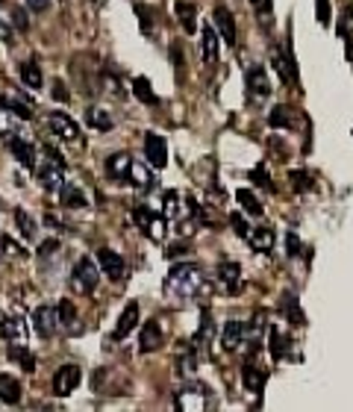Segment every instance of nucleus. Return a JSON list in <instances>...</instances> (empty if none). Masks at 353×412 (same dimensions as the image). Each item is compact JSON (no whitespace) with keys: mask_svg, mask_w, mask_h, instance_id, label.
I'll return each instance as SVG.
<instances>
[{"mask_svg":"<svg viewBox=\"0 0 353 412\" xmlns=\"http://www.w3.org/2000/svg\"><path fill=\"white\" fill-rule=\"evenodd\" d=\"M206 288L203 280V271L197 268L192 262H183V265H174L165 277V297L174 300V304H185V300H194Z\"/></svg>","mask_w":353,"mask_h":412,"instance_id":"nucleus-1","label":"nucleus"},{"mask_svg":"<svg viewBox=\"0 0 353 412\" xmlns=\"http://www.w3.org/2000/svg\"><path fill=\"white\" fill-rule=\"evenodd\" d=\"M74 288L77 292H85V295H92L94 288H97V280H101V271H97V265L88 259V256H83V259H77L74 265Z\"/></svg>","mask_w":353,"mask_h":412,"instance_id":"nucleus-2","label":"nucleus"},{"mask_svg":"<svg viewBox=\"0 0 353 412\" xmlns=\"http://www.w3.org/2000/svg\"><path fill=\"white\" fill-rule=\"evenodd\" d=\"M32 330H36L41 339H50L53 333L59 330V309L57 306H39L36 313H32Z\"/></svg>","mask_w":353,"mask_h":412,"instance_id":"nucleus-3","label":"nucleus"},{"mask_svg":"<svg viewBox=\"0 0 353 412\" xmlns=\"http://www.w3.org/2000/svg\"><path fill=\"white\" fill-rule=\"evenodd\" d=\"M83 380V371L80 365H62V369L53 374V392H57L59 398H68L77 386H80Z\"/></svg>","mask_w":353,"mask_h":412,"instance_id":"nucleus-4","label":"nucleus"},{"mask_svg":"<svg viewBox=\"0 0 353 412\" xmlns=\"http://www.w3.org/2000/svg\"><path fill=\"white\" fill-rule=\"evenodd\" d=\"M97 265H101V271L109 277V280H124V271H127V265L124 259H121V253H115L112 248H101L97 251Z\"/></svg>","mask_w":353,"mask_h":412,"instance_id":"nucleus-5","label":"nucleus"},{"mask_svg":"<svg viewBox=\"0 0 353 412\" xmlns=\"http://www.w3.org/2000/svg\"><path fill=\"white\" fill-rule=\"evenodd\" d=\"M203 392H206V389H203V386H197V383L183 386L180 392H176V406L185 409V412H201V409L206 406Z\"/></svg>","mask_w":353,"mask_h":412,"instance_id":"nucleus-6","label":"nucleus"},{"mask_svg":"<svg viewBox=\"0 0 353 412\" xmlns=\"http://www.w3.org/2000/svg\"><path fill=\"white\" fill-rule=\"evenodd\" d=\"M0 333H3V339L9 344H24L27 342V324L18 313H9V315L0 318Z\"/></svg>","mask_w":353,"mask_h":412,"instance_id":"nucleus-7","label":"nucleus"},{"mask_svg":"<svg viewBox=\"0 0 353 412\" xmlns=\"http://www.w3.org/2000/svg\"><path fill=\"white\" fill-rule=\"evenodd\" d=\"M212 21H215V30H218V36L224 39V44H230L233 48L236 44V21H233V12H230L227 6H215V12H212Z\"/></svg>","mask_w":353,"mask_h":412,"instance_id":"nucleus-8","label":"nucleus"},{"mask_svg":"<svg viewBox=\"0 0 353 412\" xmlns=\"http://www.w3.org/2000/svg\"><path fill=\"white\" fill-rule=\"evenodd\" d=\"M48 124L53 130V136H59L62 141H77V139H80V127H77L65 112H50Z\"/></svg>","mask_w":353,"mask_h":412,"instance_id":"nucleus-9","label":"nucleus"},{"mask_svg":"<svg viewBox=\"0 0 353 412\" xmlns=\"http://www.w3.org/2000/svg\"><path fill=\"white\" fill-rule=\"evenodd\" d=\"M145 157L153 168H165L168 162V148H165V139L157 136V133H148L145 136Z\"/></svg>","mask_w":353,"mask_h":412,"instance_id":"nucleus-10","label":"nucleus"},{"mask_svg":"<svg viewBox=\"0 0 353 412\" xmlns=\"http://www.w3.org/2000/svg\"><path fill=\"white\" fill-rule=\"evenodd\" d=\"M130 168H132V157L127 150H118V153H112V157L106 159V174L112 177V180H118V183L130 180Z\"/></svg>","mask_w":353,"mask_h":412,"instance_id":"nucleus-11","label":"nucleus"},{"mask_svg":"<svg viewBox=\"0 0 353 412\" xmlns=\"http://www.w3.org/2000/svg\"><path fill=\"white\" fill-rule=\"evenodd\" d=\"M245 77H248V92H250L253 97L271 95V80H268V71H265L262 65H250Z\"/></svg>","mask_w":353,"mask_h":412,"instance_id":"nucleus-12","label":"nucleus"},{"mask_svg":"<svg viewBox=\"0 0 353 412\" xmlns=\"http://www.w3.org/2000/svg\"><path fill=\"white\" fill-rule=\"evenodd\" d=\"M9 150H12V157L24 165V168H32L36 171L39 168V157H36V148H32L30 141H24V139H9Z\"/></svg>","mask_w":353,"mask_h":412,"instance_id":"nucleus-13","label":"nucleus"},{"mask_svg":"<svg viewBox=\"0 0 353 412\" xmlns=\"http://www.w3.org/2000/svg\"><path fill=\"white\" fill-rule=\"evenodd\" d=\"M36 174H39V180H41V186L48 188V192H59V188L65 186V180H62V165L53 162V159H50L48 165H39Z\"/></svg>","mask_w":353,"mask_h":412,"instance_id":"nucleus-14","label":"nucleus"},{"mask_svg":"<svg viewBox=\"0 0 353 412\" xmlns=\"http://www.w3.org/2000/svg\"><path fill=\"white\" fill-rule=\"evenodd\" d=\"M241 380H245V389H248V392L262 395V392H265V383H268V371L259 369V365H253V362H245Z\"/></svg>","mask_w":353,"mask_h":412,"instance_id":"nucleus-15","label":"nucleus"},{"mask_svg":"<svg viewBox=\"0 0 353 412\" xmlns=\"http://www.w3.org/2000/svg\"><path fill=\"white\" fill-rule=\"evenodd\" d=\"M248 336V327L241 321H227L224 330H221V348L224 351H236Z\"/></svg>","mask_w":353,"mask_h":412,"instance_id":"nucleus-16","label":"nucleus"},{"mask_svg":"<svg viewBox=\"0 0 353 412\" xmlns=\"http://www.w3.org/2000/svg\"><path fill=\"white\" fill-rule=\"evenodd\" d=\"M271 65L277 68V74H280V80H283V83H292V77H297V68H294L292 53H283L280 48H271Z\"/></svg>","mask_w":353,"mask_h":412,"instance_id":"nucleus-17","label":"nucleus"},{"mask_svg":"<svg viewBox=\"0 0 353 412\" xmlns=\"http://www.w3.org/2000/svg\"><path fill=\"white\" fill-rule=\"evenodd\" d=\"M218 41H221V36H218V30L215 27H201V48H203V62L206 65H215L218 62Z\"/></svg>","mask_w":353,"mask_h":412,"instance_id":"nucleus-18","label":"nucleus"},{"mask_svg":"<svg viewBox=\"0 0 353 412\" xmlns=\"http://www.w3.org/2000/svg\"><path fill=\"white\" fill-rule=\"evenodd\" d=\"M248 242H250V248H253V251L271 253V251H274V242H277V236H274V230H271V227H253V230L248 233Z\"/></svg>","mask_w":353,"mask_h":412,"instance_id":"nucleus-19","label":"nucleus"},{"mask_svg":"<svg viewBox=\"0 0 353 412\" xmlns=\"http://www.w3.org/2000/svg\"><path fill=\"white\" fill-rule=\"evenodd\" d=\"M136 324H139V304H130L118 318V327L112 333V339H127L130 333L136 330Z\"/></svg>","mask_w":353,"mask_h":412,"instance_id":"nucleus-20","label":"nucleus"},{"mask_svg":"<svg viewBox=\"0 0 353 412\" xmlns=\"http://www.w3.org/2000/svg\"><path fill=\"white\" fill-rule=\"evenodd\" d=\"M218 277H221V283H224V288L230 295H236L239 288H241V268H239V262H224L218 268Z\"/></svg>","mask_w":353,"mask_h":412,"instance_id":"nucleus-21","label":"nucleus"},{"mask_svg":"<svg viewBox=\"0 0 353 412\" xmlns=\"http://www.w3.org/2000/svg\"><path fill=\"white\" fill-rule=\"evenodd\" d=\"M57 309H59V330L77 336V333H80V324H77V309H74V304H71V300H59Z\"/></svg>","mask_w":353,"mask_h":412,"instance_id":"nucleus-22","label":"nucleus"},{"mask_svg":"<svg viewBox=\"0 0 353 412\" xmlns=\"http://www.w3.org/2000/svg\"><path fill=\"white\" fill-rule=\"evenodd\" d=\"M159 344H162V330L157 321H150V324H145V330H141L139 348H141V353H150V351H157Z\"/></svg>","mask_w":353,"mask_h":412,"instance_id":"nucleus-23","label":"nucleus"},{"mask_svg":"<svg viewBox=\"0 0 353 412\" xmlns=\"http://www.w3.org/2000/svg\"><path fill=\"white\" fill-rule=\"evenodd\" d=\"M59 204H62V206H68V209H83V206H85L83 188H80V186L65 183V186L59 188Z\"/></svg>","mask_w":353,"mask_h":412,"instance_id":"nucleus-24","label":"nucleus"},{"mask_svg":"<svg viewBox=\"0 0 353 412\" xmlns=\"http://www.w3.org/2000/svg\"><path fill=\"white\" fill-rule=\"evenodd\" d=\"M6 353H9V360L18 362L24 371H36V356L30 353L27 342H24V344H9V351H6Z\"/></svg>","mask_w":353,"mask_h":412,"instance_id":"nucleus-25","label":"nucleus"},{"mask_svg":"<svg viewBox=\"0 0 353 412\" xmlns=\"http://www.w3.org/2000/svg\"><path fill=\"white\" fill-rule=\"evenodd\" d=\"M0 400L3 404H18L21 400V383L12 374H0Z\"/></svg>","mask_w":353,"mask_h":412,"instance_id":"nucleus-26","label":"nucleus"},{"mask_svg":"<svg viewBox=\"0 0 353 412\" xmlns=\"http://www.w3.org/2000/svg\"><path fill=\"white\" fill-rule=\"evenodd\" d=\"M21 80H24L27 88H32V92H39L41 88V68L36 59H27L24 65H21Z\"/></svg>","mask_w":353,"mask_h":412,"instance_id":"nucleus-27","label":"nucleus"},{"mask_svg":"<svg viewBox=\"0 0 353 412\" xmlns=\"http://www.w3.org/2000/svg\"><path fill=\"white\" fill-rule=\"evenodd\" d=\"M174 15L180 18V24H183L185 32H197V18H194V6L192 3L176 0V3H174Z\"/></svg>","mask_w":353,"mask_h":412,"instance_id":"nucleus-28","label":"nucleus"},{"mask_svg":"<svg viewBox=\"0 0 353 412\" xmlns=\"http://www.w3.org/2000/svg\"><path fill=\"white\" fill-rule=\"evenodd\" d=\"M85 121H88V124H92L94 130H101V133L112 130V124H115L112 115H109L106 109H101V106H92V109H88V112H85Z\"/></svg>","mask_w":353,"mask_h":412,"instance_id":"nucleus-29","label":"nucleus"},{"mask_svg":"<svg viewBox=\"0 0 353 412\" xmlns=\"http://www.w3.org/2000/svg\"><path fill=\"white\" fill-rule=\"evenodd\" d=\"M268 124L274 130H289L294 124V118H292V109L289 106H274L271 112H268Z\"/></svg>","mask_w":353,"mask_h":412,"instance_id":"nucleus-30","label":"nucleus"},{"mask_svg":"<svg viewBox=\"0 0 353 412\" xmlns=\"http://www.w3.org/2000/svg\"><path fill=\"white\" fill-rule=\"evenodd\" d=\"M268 348H271L274 360H283L285 351H289V339H285L277 327H271V330H268Z\"/></svg>","mask_w":353,"mask_h":412,"instance_id":"nucleus-31","label":"nucleus"},{"mask_svg":"<svg viewBox=\"0 0 353 412\" xmlns=\"http://www.w3.org/2000/svg\"><path fill=\"white\" fill-rule=\"evenodd\" d=\"M130 183L136 186V188H150L153 186V174L145 168L141 162L132 159V168H130Z\"/></svg>","mask_w":353,"mask_h":412,"instance_id":"nucleus-32","label":"nucleus"},{"mask_svg":"<svg viewBox=\"0 0 353 412\" xmlns=\"http://www.w3.org/2000/svg\"><path fill=\"white\" fill-rule=\"evenodd\" d=\"M132 95H136L141 104H148V106L157 104V95H153V88H150V83H148V77H136V80H132Z\"/></svg>","mask_w":353,"mask_h":412,"instance_id":"nucleus-33","label":"nucleus"},{"mask_svg":"<svg viewBox=\"0 0 353 412\" xmlns=\"http://www.w3.org/2000/svg\"><path fill=\"white\" fill-rule=\"evenodd\" d=\"M236 200L241 204V209H245V213H250V215H262V204L256 200V195L248 192V188H239V192H236Z\"/></svg>","mask_w":353,"mask_h":412,"instance_id":"nucleus-34","label":"nucleus"},{"mask_svg":"<svg viewBox=\"0 0 353 412\" xmlns=\"http://www.w3.org/2000/svg\"><path fill=\"white\" fill-rule=\"evenodd\" d=\"M339 36L345 39V44L353 50V6L345 9V15H341V24H339Z\"/></svg>","mask_w":353,"mask_h":412,"instance_id":"nucleus-35","label":"nucleus"},{"mask_svg":"<svg viewBox=\"0 0 353 412\" xmlns=\"http://www.w3.org/2000/svg\"><path fill=\"white\" fill-rule=\"evenodd\" d=\"M15 221H18V230H21V236L24 239H36V221H32L24 209H15Z\"/></svg>","mask_w":353,"mask_h":412,"instance_id":"nucleus-36","label":"nucleus"},{"mask_svg":"<svg viewBox=\"0 0 353 412\" xmlns=\"http://www.w3.org/2000/svg\"><path fill=\"white\" fill-rule=\"evenodd\" d=\"M165 206H162V215L168 218V221H176L180 218V195L176 192H165Z\"/></svg>","mask_w":353,"mask_h":412,"instance_id":"nucleus-37","label":"nucleus"},{"mask_svg":"<svg viewBox=\"0 0 353 412\" xmlns=\"http://www.w3.org/2000/svg\"><path fill=\"white\" fill-rule=\"evenodd\" d=\"M289 183H292L294 192H309V188L315 186L312 177H309L306 171H292V174H289Z\"/></svg>","mask_w":353,"mask_h":412,"instance_id":"nucleus-38","label":"nucleus"},{"mask_svg":"<svg viewBox=\"0 0 353 412\" xmlns=\"http://www.w3.org/2000/svg\"><path fill=\"white\" fill-rule=\"evenodd\" d=\"M283 306H285V315L292 318V324H306V321H303V313H301V309H297V300H294L292 295H285Z\"/></svg>","mask_w":353,"mask_h":412,"instance_id":"nucleus-39","label":"nucleus"},{"mask_svg":"<svg viewBox=\"0 0 353 412\" xmlns=\"http://www.w3.org/2000/svg\"><path fill=\"white\" fill-rule=\"evenodd\" d=\"M148 236H150L153 242H162V239H165V218H162V215H153L150 227H148Z\"/></svg>","mask_w":353,"mask_h":412,"instance_id":"nucleus-40","label":"nucleus"},{"mask_svg":"<svg viewBox=\"0 0 353 412\" xmlns=\"http://www.w3.org/2000/svg\"><path fill=\"white\" fill-rule=\"evenodd\" d=\"M3 106H6V109H12V112H15L21 121H30V118H32L30 106H27V104H21V100H3Z\"/></svg>","mask_w":353,"mask_h":412,"instance_id":"nucleus-41","label":"nucleus"},{"mask_svg":"<svg viewBox=\"0 0 353 412\" xmlns=\"http://www.w3.org/2000/svg\"><path fill=\"white\" fill-rule=\"evenodd\" d=\"M132 218H136V221H139V227H141V230L148 233V227H150V221H153V213H150L148 206H136V209H132Z\"/></svg>","mask_w":353,"mask_h":412,"instance_id":"nucleus-42","label":"nucleus"},{"mask_svg":"<svg viewBox=\"0 0 353 412\" xmlns=\"http://www.w3.org/2000/svg\"><path fill=\"white\" fill-rule=\"evenodd\" d=\"M12 109L0 106V136H9V130H12Z\"/></svg>","mask_w":353,"mask_h":412,"instance_id":"nucleus-43","label":"nucleus"},{"mask_svg":"<svg viewBox=\"0 0 353 412\" xmlns=\"http://www.w3.org/2000/svg\"><path fill=\"white\" fill-rule=\"evenodd\" d=\"M230 224H233V230L239 233V236H241V239H248V233H250V230H248V221H245V218H241L239 213H233V215H230Z\"/></svg>","mask_w":353,"mask_h":412,"instance_id":"nucleus-44","label":"nucleus"},{"mask_svg":"<svg viewBox=\"0 0 353 412\" xmlns=\"http://www.w3.org/2000/svg\"><path fill=\"white\" fill-rule=\"evenodd\" d=\"M0 248H3V253H9V256H24V248L12 239H0Z\"/></svg>","mask_w":353,"mask_h":412,"instance_id":"nucleus-45","label":"nucleus"},{"mask_svg":"<svg viewBox=\"0 0 353 412\" xmlns=\"http://www.w3.org/2000/svg\"><path fill=\"white\" fill-rule=\"evenodd\" d=\"M176 369H180V374L183 377H189L192 371H194V353H185L180 362H176Z\"/></svg>","mask_w":353,"mask_h":412,"instance_id":"nucleus-46","label":"nucleus"},{"mask_svg":"<svg viewBox=\"0 0 353 412\" xmlns=\"http://www.w3.org/2000/svg\"><path fill=\"white\" fill-rule=\"evenodd\" d=\"M209 333H212V321H209V313H203V324H201V330H197L194 342H197V344L206 342V339H209Z\"/></svg>","mask_w":353,"mask_h":412,"instance_id":"nucleus-47","label":"nucleus"},{"mask_svg":"<svg viewBox=\"0 0 353 412\" xmlns=\"http://www.w3.org/2000/svg\"><path fill=\"white\" fill-rule=\"evenodd\" d=\"M315 12L321 24H330V0H315Z\"/></svg>","mask_w":353,"mask_h":412,"instance_id":"nucleus-48","label":"nucleus"},{"mask_svg":"<svg viewBox=\"0 0 353 412\" xmlns=\"http://www.w3.org/2000/svg\"><path fill=\"white\" fill-rule=\"evenodd\" d=\"M57 251H59V242H57V239H48V242L39 244V256H44V259H48V256H53Z\"/></svg>","mask_w":353,"mask_h":412,"instance_id":"nucleus-49","label":"nucleus"},{"mask_svg":"<svg viewBox=\"0 0 353 412\" xmlns=\"http://www.w3.org/2000/svg\"><path fill=\"white\" fill-rule=\"evenodd\" d=\"M136 12H139V21H141V32H150V15L153 12H150L148 6H141V3L136 6Z\"/></svg>","mask_w":353,"mask_h":412,"instance_id":"nucleus-50","label":"nucleus"},{"mask_svg":"<svg viewBox=\"0 0 353 412\" xmlns=\"http://www.w3.org/2000/svg\"><path fill=\"white\" fill-rule=\"evenodd\" d=\"M285 248H289V251H285L289 256H297V253H301V239H297L294 233H285Z\"/></svg>","mask_w":353,"mask_h":412,"instance_id":"nucleus-51","label":"nucleus"},{"mask_svg":"<svg viewBox=\"0 0 353 412\" xmlns=\"http://www.w3.org/2000/svg\"><path fill=\"white\" fill-rule=\"evenodd\" d=\"M12 21L18 24V30H30V18H27L24 9H15V12H12Z\"/></svg>","mask_w":353,"mask_h":412,"instance_id":"nucleus-52","label":"nucleus"},{"mask_svg":"<svg viewBox=\"0 0 353 412\" xmlns=\"http://www.w3.org/2000/svg\"><path fill=\"white\" fill-rule=\"evenodd\" d=\"M253 183H256V186H265V188H271V183H268V177H265V168H262V165H259V168H253Z\"/></svg>","mask_w":353,"mask_h":412,"instance_id":"nucleus-53","label":"nucleus"},{"mask_svg":"<svg viewBox=\"0 0 353 412\" xmlns=\"http://www.w3.org/2000/svg\"><path fill=\"white\" fill-rule=\"evenodd\" d=\"M53 100H62V104H65V100H68V88H65V83H53Z\"/></svg>","mask_w":353,"mask_h":412,"instance_id":"nucleus-54","label":"nucleus"},{"mask_svg":"<svg viewBox=\"0 0 353 412\" xmlns=\"http://www.w3.org/2000/svg\"><path fill=\"white\" fill-rule=\"evenodd\" d=\"M0 41H6V44L12 41V27H9L3 18H0Z\"/></svg>","mask_w":353,"mask_h":412,"instance_id":"nucleus-55","label":"nucleus"},{"mask_svg":"<svg viewBox=\"0 0 353 412\" xmlns=\"http://www.w3.org/2000/svg\"><path fill=\"white\" fill-rule=\"evenodd\" d=\"M27 6L32 9V12H44V9L50 6V0H27Z\"/></svg>","mask_w":353,"mask_h":412,"instance_id":"nucleus-56","label":"nucleus"},{"mask_svg":"<svg viewBox=\"0 0 353 412\" xmlns=\"http://www.w3.org/2000/svg\"><path fill=\"white\" fill-rule=\"evenodd\" d=\"M253 9H256L259 15H268V9H271V0H250Z\"/></svg>","mask_w":353,"mask_h":412,"instance_id":"nucleus-57","label":"nucleus"}]
</instances>
